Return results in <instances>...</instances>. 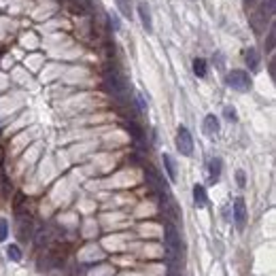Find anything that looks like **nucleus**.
Segmentation results:
<instances>
[{
  "mask_svg": "<svg viewBox=\"0 0 276 276\" xmlns=\"http://www.w3.org/2000/svg\"><path fill=\"white\" fill-rule=\"evenodd\" d=\"M244 3H247V7H251V5H253V3H255V0H244Z\"/></svg>",
  "mask_w": 276,
  "mask_h": 276,
  "instance_id": "nucleus-23",
  "label": "nucleus"
},
{
  "mask_svg": "<svg viewBox=\"0 0 276 276\" xmlns=\"http://www.w3.org/2000/svg\"><path fill=\"white\" fill-rule=\"evenodd\" d=\"M225 81H227V85L236 91H249L251 89V77H249L247 70H232Z\"/></svg>",
  "mask_w": 276,
  "mask_h": 276,
  "instance_id": "nucleus-5",
  "label": "nucleus"
},
{
  "mask_svg": "<svg viewBox=\"0 0 276 276\" xmlns=\"http://www.w3.org/2000/svg\"><path fill=\"white\" fill-rule=\"evenodd\" d=\"M7 236H9V223L7 219H0V242H5Z\"/></svg>",
  "mask_w": 276,
  "mask_h": 276,
  "instance_id": "nucleus-19",
  "label": "nucleus"
},
{
  "mask_svg": "<svg viewBox=\"0 0 276 276\" xmlns=\"http://www.w3.org/2000/svg\"><path fill=\"white\" fill-rule=\"evenodd\" d=\"M270 77L276 79V62H274V59H270Z\"/></svg>",
  "mask_w": 276,
  "mask_h": 276,
  "instance_id": "nucleus-22",
  "label": "nucleus"
},
{
  "mask_svg": "<svg viewBox=\"0 0 276 276\" xmlns=\"http://www.w3.org/2000/svg\"><path fill=\"white\" fill-rule=\"evenodd\" d=\"M138 15H140V21H142V28H145V32H151L153 30V21H151V11L145 3L138 5Z\"/></svg>",
  "mask_w": 276,
  "mask_h": 276,
  "instance_id": "nucleus-10",
  "label": "nucleus"
},
{
  "mask_svg": "<svg viewBox=\"0 0 276 276\" xmlns=\"http://www.w3.org/2000/svg\"><path fill=\"white\" fill-rule=\"evenodd\" d=\"M244 57H247V66H249L251 73H255V70H259V53H257V49H253V47H249Z\"/></svg>",
  "mask_w": 276,
  "mask_h": 276,
  "instance_id": "nucleus-12",
  "label": "nucleus"
},
{
  "mask_svg": "<svg viewBox=\"0 0 276 276\" xmlns=\"http://www.w3.org/2000/svg\"><path fill=\"white\" fill-rule=\"evenodd\" d=\"M234 223L240 232L247 227V204L242 198H236L234 200Z\"/></svg>",
  "mask_w": 276,
  "mask_h": 276,
  "instance_id": "nucleus-7",
  "label": "nucleus"
},
{
  "mask_svg": "<svg viewBox=\"0 0 276 276\" xmlns=\"http://www.w3.org/2000/svg\"><path fill=\"white\" fill-rule=\"evenodd\" d=\"M104 85L109 89V94L115 96L117 100H124L128 96V81L117 68H109L104 73Z\"/></svg>",
  "mask_w": 276,
  "mask_h": 276,
  "instance_id": "nucleus-1",
  "label": "nucleus"
},
{
  "mask_svg": "<svg viewBox=\"0 0 276 276\" xmlns=\"http://www.w3.org/2000/svg\"><path fill=\"white\" fill-rule=\"evenodd\" d=\"M115 5L126 19H132V0H115Z\"/></svg>",
  "mask_w": 276,
  "mask_h": 276,
  "instance_id": "nucleus-15",
  "label": "nucleus"
},
{
  "mask_svg": "<svg viewBox=\"0 0 276 276\" xmlns=\"http://www.w3.org/2000/svg\"><path fill=\"white\" fill-rule=\"evenodd\" d=\"M194 204L198 208L206 206V189H204L202 185H194Z\"/></svg>",
  "mask_w": 276,
  "mask_h": 276,
  "instance_id": "nucleus-13",
  "label": "nucleus"
},
{
  "mask_svg": "<svg viewBox=\"0 0 276 276\" xmlns=\"http://www.w3.org/2000/svg\"><path fill=\"white\" fill-rule=\"evenodd\" d=\"M7 257H9L11 261H21V251H19V247H17V244H11V247L7 249Z\"/></svg>",
  "mask_w": 276,
  "mask_h": 276,
  "instance_id": "nucleus-16",
  "label": "nucleus"
},
{
  "mask_svg": "<svg viewBox=\"0 0 276 276\" xmlns=\"http://www.w3.org/2000/svg\"><path fill=\"white\" fill-rule=\"evenodd\" d=\"M128 132H130V134L134 136L136 140H140V138H142V130H140V128H138L134 121H130V124H128Z\"/></svg>",
  "mask_w": 276,
  "mask_h": 276,
  "instance_id": "nucleus-18",
  "label": "nucleus"
},
{
  "mask_svg": "<svg viewBox=\"0 0 276 276\" xmlns=\"http://www.w3.org/2000/svg\"><path fill=\"white\" fill-rule=\"evenodd\" d=\"M164 242H166V253L170 259H181L183 255V242H181V236H178L176 227L172 223H166V230H164Z\"/></svg>",
  "mask_w": 276,
  "mask_h": 276,
  "instance_id": "nucleus-3",
  "label": "nucleus"
},
{
  "mask_svg": "<svg viewBox=\"0 0 276 276\" xmlns=\"http://www.w3.org/2000/svg\"><path fill=\"white\" fill-rule=\"evenodd\" d=\"M274 9H276V0H261L259 9L251 15V26H253V30L257 34H261L263 30H266V26L270 23V19L274 15Z\"/></svg>",
  "mask_w": 276,
  "mask_h": 276,
  "instance_id": "nucleus-2",
  "label": "nucleus"
},
{
  "mask_svg": "<svg viewBox=\"0 0 276 276\" xmlns=\"http://www.w3.org/2000/svg\"><path fill=\"white\" fill-rule=\"evenodd\" d=\"M162 160H164V168H166V172H168V178L174 183L176 181V162L172 160V155H168V153L162 155Z\"/></svg>",
  "mask_w": 276,
  "mask_h": 276,
  "instance_id": "nucleus-11",
  "label": "nucleus"
},
{
  "mask_svg": "<svg viewBox=\"0 0 276 276\" xmlns=\"http://www.w3.org/2000/svg\"><path fill=\"white\" fill-rule=\"evenodd\" d=\"M236 178H238V185H240V187H244V185H247V181H244V172H242V170H238V172H236Z\"/></svg>",
  "mask_w": 276,
  "mask_h": 276,
  "instance_id": "nucleus-21",
  "label": "nucleus"
},
{
  "mask_svg": "<svg viewBox=\"0 0 276 276\" xmlns=\"http://www.w3.org/2000/svg\"><path fill=\"white\" fill-rule=\"evenodd\" d=\"M274 41H276V28L270 26V32H268V39H266V51H274Z\"/></svg>",
  "mask_w": 276,
  "mask_h": 276,
  "instance_id": "nucleus-17",
  "label": "nucleus"
},
{
  "mask_svg": "<svg viewBox=\"0 0 276 276\" xmlns=\"http://www.w3.org/2000/svg\"><path fill=\"white\" fill-rule=\"evenodd\" d=\"M176 149L181 155L189 158V155H194V138H191L189 130L185 126H178V132H176Z\"/></svg>",
  "mask_w": 276,
  "mask_h": 276,
  "instance_id": "nucleus-6",
  "label": "nucleus"
},
{
  "mask_svg": "<svg viewBox=\"0 0 276 276\" xmlns=\"http://www.w3.org/2000/svg\"><path fill=\"white\" fill-rule=\"evenodd\" d=\"M223 115H225L227 121H236V119H238V115H236V109H234V106H225V109H223Z\"/></svg>",
  "mask_w": 276,
  "mask_h": 276,
  "instance_id": "nucleus-20",
  "label": "nucleus"
},
{
  "mask_svg": "<svg viewBox=\"0 0 276 276\" xmlns=\"http://www.w3.org/2000/svg\"><path fill=\"white\" fill-rule=\"evenodd\" d=\"M145 174H147V183L151 185V189L155 191V194H158V198L162 200V204H170V202H172V200H170V191H168L164 178L153 170V166H147V168H145Z\"/></svg>",
  "mask_w": 276,
  "mask_h": 276,
  "instance_id": "nucleus-4",
  "label": "nucleus"
},
{
  "mask_svg": "<svg viewBox=\"0 0 276 276\" xmlns=\"http://www.w3.org/2000/svg\"><path fill=\"white\" fill-rule=\"evenodd\" d=\"M194 73H196V77H200V79L206 77V73H208L206 59H204V57H196V59H194Z\"/></svg>",
  "mask_w": 276,
  "mask_h": 276,
  "instance_id": "nucleus-14",
  "label": "nucleus"
},
{
  "mask_svg": "<svg viewBox=\"0 0 276 276\" xmlns=\"http://www.w3.org/2000/svg\"><path fill=\"white\" fill-rule=\"evenodd\" d=\"M221 168H223L221 158H212V160L208 162V178H210V183H217V181H219Z\"/></svg>",
  "mask_w": 276,
  "mask_h": 276,
  "instance_id": "nucleus-9",
  "label": "nucleus"
},
{
  "mask_svg": "<svg viewBox=\"0 0 276 276\" xmlns=\"http://www.w3.org/2000/svg\"><path fill=\"white\" fill-rule=\"evenodd\" d=\"M204 134H206L208 138H214L219 134V119L214 117V115H206L204 117Z\"/></svg>",
  "mask_w": 276,
  "mask_h": 276,
  "instance_id": "nucleus-8",
  "label": "nucleus"
}]
</instances>
